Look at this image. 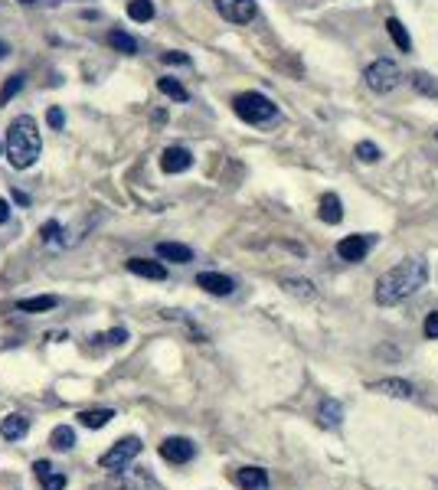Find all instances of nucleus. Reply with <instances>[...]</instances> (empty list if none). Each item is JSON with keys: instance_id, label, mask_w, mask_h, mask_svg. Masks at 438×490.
<instances>
[{"instance_id": "obj_26", "label": "nucleus", "mask_w": 438, "mask_h": 490, "mask_svg": "<svg viewBox=\"0 0 438 490\" xmlns=\"http://www.w3.org/2000/svg\"><path fill=\"white\" fill-rule=\"evenodd\" d=\"M128 17L134 23L154 20V3H150V0H131V3H128Z\"/></svg>"}, {"instance_id": "obj_9", "label": "nucleus", "mask_w": 438, "mask_h": 490, "mask_svg": "<svg viewBox=\"0 0 438 490\" xmlns=\"http://www.w3.org/2000/svg\"><path fill=\"white\" fill-rule=\"evenodd\" d=\"M196 288H203L206 294H216V298H229L235 291V281L229 275H219V271H200L196 275Z\"/></svg>"}, {"instance_id": "obj_34", "label": "nucleus", "mask_w": 438, "mask_h": 490, "mask_svg": "<svg viewBox=\"0 0 438 490\" xmlns=\"http://www.w3.org/2000/svg\"><path fill=\"white\" fill-rule=\"evenodd\" d=\"M161 59H164V63H171V65H187V63H190V56H187V53H177V49L164 53Z\"/></svg>"}, {"instance_id": "obj_8", "label": "nucleus", "mask_w": 438, "mask_h": 490, "mask_svg": "<svg viewBox=\"0 0 438 490\" xmlns=\"http://www.w3.org/2000/svg\"><path fill=\"white\" fill-rule=\"evenodd\" d=\"M196 455V448H193L190 438H180V435H173V438H164V445H161V458L167 461V464H187V461Z\"/></svg>"}, {"instance_id": "obj_4", "label": "nucleus", "mask_w": 438, "mask_h": 490, "mask_svg": "<svg viewBox=\"0 0 438 490\" xmlns=\"http://www.w3.org/2000/svg\"><path fill=\"white\" fill-rule=\"evenodd\" d=\"M366 86L373 88V92H380V95H386V92H393L399 82H402V72H399V65L393 63V59H376V63L366 65Z\"/></svg>"}, {"instance_id": "obj_3", "label": "nucleus", "mask_w": 438, "mask_h": 490, "mask_svg": "<svg viewBox=\"0 0 438 490\" xmlns=\"http://www.w3.org/2000/svg\"><path fill=\"white\" fill-rule=\"evenodd\" d=\"M233 111L246 125H265V121H272V118L278 115V108L272 105V98L262 95V92H239V95L233 98Z\"/></svg>"}, {"instance_id": "obj_14", "label": "nucleus", "mask_w": 438, "mask_h": 490, "mask_svg": "<svg viewBox=\"0 0 438 490\" xmlns=\"http://www.w3.org/2000/svg\"><path fill=\"white\" fill-rule=\"evenodd\" d=\"M235 484L242 490H268V471L262 468H239L235 471Z\"/></svg>"}, {"instance_id": "obj_37", "label": "nucleus", "mask_w": 438, "mask_h": 490, "mask_svg": "<svg viewBox=\"0 0 438 490\" xmlns=\"http://www.w3.org/2000/svg\"><path fill=\"white\" fill-rule=\"evenodd\" d=\"M17 3H23V7H33V3H40V0H17Z\"/></svg>"}, {"instance_id": "obj_5", "label": "nucleus", "mask_w": 438, "mask_h": 490, "mask_svg": "<svg viewBox=\"0 0 438 490\" xmlns=\"http://www.w3.org/2000/svg\"><path fill=\"white\" fill-rule=\"evenodd\" d=\"M138 455H141V438L128 435V438H121V441H115V445L108 448L105 455L98 458V464H102L105 471H125Z\"/></svg>"}, {"instance_id": "obj_15", "label": "nucleus", "mask_w": 438, "mask_h": 490, "mask_svg": "<svg viewBox=\"0 0 438 490\" xmlns=\"http://www.w3.org/2000/svg\"><path fill=\"white\" fill-rule=\"evenodd\" d=\"M318 216H321L327 226H337V223H341V219H343V203H341V196H337V193H324Z\"/></svg>"}, {"instance_id": "obj_29", "label": "nucleus", "mask_w": 438, "mask_h": 490, "mask_svg": "<svg viewBox=\"0 0 438 490\" xmlns=\"http://www.w3.org/2000/svg\"><path fill=\"white\" fill-rule=\"evenodd\" d=\"M353 154L363 160V164H376V160H380V148H376L373 141H360V144L353 148Z\"/></svg>"}, {"instance_id": "obj_12", "label": "nucleus", "mask_w": 438, "mask_h": 490, "mask_svg": "<svg viewBox=\"0 0 438 490\" xmlns=\"http://www.w3.org/2000/svg\"><path fill=\"white\" fill-rule=\"evenodd\" d=\"M33 474H36V480H40L43 490H65V484H69L65 474H59L49 461H36V464H33Z\"/></svg>"}, {"instance_id": "obj_28", "label": "nucleus", "mask_w": 438, "mask_h": 490, "mask_svg": "<svg viewBox=\"0 0 438 490\" xmlns=\"http://www.w3.org/2000/svg\"><path fill=\"white\" fill-rule=\"evenodd\" d=\"M26 86V75H20V72H13L7 82H3V88H0V105H7L13 95H20V88Z\"/></svg>"}, {"instance_id": "obj_30", "label": "nucleus", "mask_w": 438, "mask_h": 490, "mask_svg": "<svg viewBox=\"0 0 438 490\" xmlns=\"http://www.w3.org/2000/svg\"><path fill=\"white\" fill-rule=\"evenodd\" d=\"M40 235H43V245H59V235H63V226L56 223H46L43 229H40Z\"/></svg>"}, {"instance_id": "obj_24", "label": "nucleus", "mask_w": 438, "mask_h": 490, "mask_svg": "<svg viewBox=\"0 0 438 490\" xmlns=\"http://www.w3.org/2000/svg\"><path fill=\"white\" fill-rule=\"evenodd\" d=\"M157 88H161L167 98H173V102H187L190 98V92L177 82V79H171V75H164V79H157Z\"/></svg>"}, {"instance_id": "obj_6", "label": "nucleus", "mask_w": 438, "mask_h": 490, "mask_svg": "<svg viewBox=\"0 0 438 490\" xmlns=\"http://www.w3.org/2000/svg\"><path fill=\"white\" fill-rule=\"evenodd\" d=\"M373 242H376L373 235H347V239H341V242H337V255H341L343 262L357 265V262H363V258L370 255Z\"/></svg>"}, {"instance_id": "obj_36", "label": "nucleus", "mask_w": 438, "mask_h": 490, "mask_svg": "<svg viewBox=\"0 0 438 490\" xmlns=\"http://www.w3.org/2000/svg\"><path fill=\"white\" fill-rule=\"evenodd\" d=\"M7 53H10V46H7V43H3V40H0V59H3V56H7Z\"/></svg>"}, {"instance_id": "obj_10", "label": "nucleus", "mask_w": 438, "mask_h": 490, "mask_svg": "<svg viewBox=\"0 0 438 490\" xmlns=\"http://www.w3.org/2000/svg\"><path fill=\"white\" fill-rule=\"evenodd\" d=\"M193 167V154L187 148H167L161 154V171L164 173H183Z\"/></svg>"}, {"instance_id": "obj_22", "label": "nucleus", "mask_w": 438, "mask_h": 490, "mask_svg": "<svg viewBox=\"0 0 438 490\" xmlns=\"http://www.w3.org/2000/svg\"><path fill=\"white\" fill-rule=\"evenodd\" d=\"M341 418H343L341 402H337V399H324V402H321V425L337 428V425H341Z\"/></svg>"}, {"instance_id": "obj_20", "label": "nucleus", "mask_w": 438, "mask_h": 490, "mask_svg": "<svg viewBox=\"0 0 438 490\" xmlns=\"http://www.w3.org/2000/svg\"><path fill=\"white\" fill-rule=\"evenodd\" d=\"M59 301L53 298V294H40V298H23L17 301V310H23V314H43V310H53Z\"/></svg>"}, {"instance_id": "obj_25", "label": "nucleus", "mask_w": 438, "mask_h": 490, "mask_svg": "<svg viewBox=\"0 0 438 490\" xmlns=\"http://www.w3.org/2000/svg\"><path fill=\"white\" fill-rule=\"evenodd\" d=\"M412 86H416L419 95H432L438 98V79L428 72H412Z\"/></svg>"}, {"instance_id": "obj_21", "label": "nucleus", "mask_w": 438, "mask_h": 490, "mask_svg": "<svg viewBox=\"0 0 438 490\" xmlns=\"http://www.w3.org/2000/svg\"><path fill=\"white\" fill-rule=\"evenodd\" d=\"M281 288L288 291V294H295V298H318V291H314V285H311L308 278H285Z\"/></svg>"}, {"instance_id": "obj_31", "label": "nucleus", "mask_w": 438, "mask_h": 490, "mask_svg": "<svg viewBox=\"0 0 438 490\" xmlns=\"http://www.w3.org/2000/svg\"><path fill=\"white\" fill-rule=\"evenodd\" d=\"M95 340H102V343H108V347H121V343L128 340V331H125V327H115V331H108V333H102V337H95Z\"/></svg>"}, {"instance_id": "obj_18", "label": "nucleus", "mask_w": 438, "mask_h": 490, "mask_svg": "<svg viewBox=\"0 0 438 490\" xmlns=\"http://www.w3.org/2000/svg\"><path fill=\"white\" fill-rule=\"evenodd\" d=\"M26 428H30V422L23 416H7L0 418V438H7V441H17V438L26 435Z\"/></svg>"}, {"instance_id": "obj_7", "label": "nucleus", "mask_w": 438, "mask_h": 490, "mask_svg": "<svg viewBox=\"0 0 438 490\" xmlns=\"http://www.w3.org/2000/svg\"><path fill=\"white\" fill-rule=\"evenodd\" d=\"M216 10H219V17H226L229 23H249L256 20V0H213Z\"/></svg>"}, {"instance_id": "obj_19", "label": "nucleus", "mask_w": 438, "mask_h": 490, "mask_svg": "<svg viewBox=\"0 0 438 490\" xmlns=\"http://www.w3.org/2000/svg\"><path fill=\"white\" fill-rule=\"evenodd\" d=\"M373 393H386V395H399V399H412V383H406V379H380V383H373Z\"/></svg>"}, {"instance_id": "obj_38", "label": "nucleus", "mask_w": 438, "mask_h": 490, "mask_svg": "<svg viewBox=\"0 0 438 490\" xmlns=\"http://www.w3.org/2000/svg\"><path fill=\"white\" fill-rule=\"evenodd\" d=\"M435 138H438V131H435Z\"/></svg>"}, {"instance_id": "obj_11", "label": "nucleus", "mask_w": 438, "mask_h": 490, "mask_svg": "<svg viewBox=\"0 0 438 490\" xmlns=\"http://www.w3.org/2000/svg\"><path fill=\"white\" fill-rule=\"evenodd\" d=\"M131 275H141V278H150V281H164L167 278V268L164 262H154V258H128L125 262Z\"/></svg>"}, {"instance_id": "obj_16", "label": "nucleus", "mask_w": 438, "mask_h": 490, "mask_svg": "<svg viewBox=\"0 0 438 490\" xmlns=\"http://www.w3.org/2000/svg\"><path fill=\"white\" fill-rule=\"evenodd\" d=\"M75 418H79V425H86L95 432V428H105L108 422L115 418V409H82Z\"/></svg>"}, {"instance_id": "obj_27", "label": "nucleus", "mask_w": 438, "mask_h": 490, "mask_svg": "<svg viewBox=\"0 0 438 490\" xmlns=\"http://www.w3.org/2000/svg\"><path fill=\"white\" fill-rule=\"evenodd\" d=\"M49 445H53L56 451H69V448L75 445V432H72L69 425L53 428V435H49Z\"/></svg>"}, {"instance_id": "obj_2", "label": "nucleus", "mask_w": 438, "mask_h": 490, "mask_svg": "<svg viewBox=\"0 0 438 490\" xmlns=\"http://www.w3.org/2000/svg\"><path fill=\"white\" fill-rule=\"evenodd\" d=\"M3 150H7V160H10L17 171L33 167L40 160V150H43V138H40V128H36V118H30V115L13 118L10 128H7Z\"/></svg>"}, {"instance_id": "obj_32", "label": "nucleus", "mask_w": 438, "mask_h": 490, "mask_svg": "<svg viewBox=\"0 0 438 490\" xmlns=\"http://www.w3.org/2000/svg\"><path fill=\"white\" fill-rule=\"evenodd\" d=\"M46 121H49V128L53 131H63L65 128V115H63V108H49V111H46Z\"/></svg>"}, {"instance_id": "obj_13", "label": "nucleus", "mask_w": 438, "mask_h": 490, "mask_svg": "<svg viewBox=\"0 0 438 490\" xmlns=\"http://www.w3.org/2000/svg\"><path fill=\"white\" fill-rule=\"evenodd\" d=\"M157 258L173 262V265H187V262H193V248L183 242H157Z\"/></svg>"}, {"instance_id": "obj_17", "label": "nucleus", "mask_w": 438, "mask_h": 490, "mask_svg": "<svg viewBox=\"0 0 438 490\" xmlns=\"http://www.w3.org/2000/svg\"><path fill=\"white\" fill-rule=\"evenodd\" d=\"M108 46L115 49V53H125V56H134L138 53V40L131 36V33H125V30H108Z\"/></svg>"}, {"instance_id": "obj_1", "label": "nucleus", "mask_w": 438, "mask_h": 490, "mask_svg": "<svg viewBox=\"0 0 438 490\" xmlns=\"http://www.w3.org/2000/svg\"><path fill=\"white\" fill-rule=\"evenodd\" d=\"M428 262L425 258H406V262H399L393 265L386 275H380L376 281V304H383V308H393V304H402L406 298H412L416 291H422L428 285Z\"/></svg>"}, {"instance_id": "obj_35", "label": "nucleus", "mask_w": 438, "mask_h": 490, "mask_svg": "<svg viewBox=\"0 0 438 490\" xmlns=\"http://www.w3.org/2000/svg\"><path fill=\"white\" fill-rule=\"evenodd\" d=\"M3 223H10V203L0 196V226H3Z\"/></svg>"}, {"instance_id": "obj_23", "label": "nucleus", "mask_w": 438, "mask_h": 490, "mask_svg": "<svg viewBox=\"0 0 438 490\" xmlns=\"http://www.w3.org/2000/svg\"><path fill=\"white\" fill-rule=\"evenodd\" d=\"M386 30H389V36H393V43L399 46L402 53H409V49H412V40H409L406 26H402V23H399V20H396V17H389V20H386Z\"/></svg>"}, {"instance_id": "obj_33", "label": "nucleus", "mask_w": 438, "mask_h": 490, "mask_svg": "<svg viewBox=\"0 0 438 490\" xmlns=\"http://www.w3.org/2000/svg\"><path fill=\"white\" fill-rule=\"evenodd\" d=\"M425 337L428 340H438V310H432L425 317Z\"/></svg>"}]
</instances>
